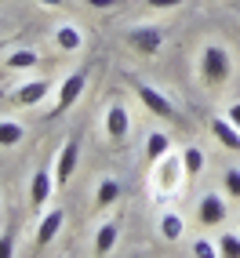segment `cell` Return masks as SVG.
Returning <instances> with one entry per match:
<instances>
[{"instance_id":"15","label":"cell","mask_w":240,"mask_h":258,"mask_svg":"<svg viewBox=\"0 0 240 258\" xmlns=\"http://www.w3.org/2000/svg\"><path fill=\"white\" fill-rule=\"evenodd\" d=\"M4 66L11 73H26V70H33V66H40V51L37 47H15L4 58Z\"/></svg>"},{"instance_id":"5","label":"cell","mask_w":240,"mask_h":258,"mask_svg":"<svg viewBox=\"0 0 240 258\" xmlns=\"http://www.w3.org/2000/svg\"><path fill=\"white\" fill-rule=\"evenodd\" d=\"M139 102H142L153 116H160V120H175V116H178L175 102H171L160 88H153V84H139Z\"/></svg>"},{"instance_id":"13","label":"cell","mask_w":240,"mask_h":258,"mask_svg":"<svg viewBox=\"0 0 240 258\" xmlns=\"http://www.w3.org/2000/svg\"><path fill=\"white\" fill-rule=\"evenodd\" d=\"M120 197H124V185H120L113 175L98 178V185H95V211H109L113 204H120Z\"/></svg>"},{"instance_id":"20","label":"cell","mask_w":240,"mask_h":258,"mask_svg":"<svg viewBox=\"0 0 240 258\" xmlns=\"http://www.w3.org/2000/svg\"><path fill=\"white\" fill-rule=\"evenodd\" d=\"M26 139V127L19 124V120H0V146H4V149H11V146H19Z\"/></svg>"},{"instance_id":"14","label":"cell","mask_w":240,"mask_h":258,"mask_svg":"<svg viewBox=\"0 0 240 258\" xmlns=\"http://www.w3.org/2000/svg\"><path fill=\"white\" fill-rule=\"evenodd\" d=\"M47 95H51V80H26V84H19V91H15V102H19V106H40Z\"/></svg>"},{"instance_id":"3","label":"cell","mask_w":240,"mask_h":258,"mask_svg":"<svg viewBox=\"0 0 240 258\" xmlns=\"http://www.w3.org/2000/svg\"><path fill=\"white\" fill-rule=\"evenodd\" d=\"M84 88H88V70H73L70 77H66V80L58 84L55 106H51V113H47V116H62V113H70V109L77 106V102H80Z\"/></svg>"},{"instance_id":"8","label":"cell","mask_w":240,"mask_h":258,"mask_svg":"<svg viewBox=\"0 0 240 258\" xmlns=\"http://www.w3.org/2000/svg\"><path fill=\"white\" fill-rule=\"evenodd\" d=\"M226 218H229V211H226V200H222V197L208 193V197L197 200V222H200L204 229H215V226H222Z\"/></svg>"},{"instance_id":"17","label":"cell","mask_w":240,"mask_h":258,"mask_svg":"<svg viewBox=\"0 0 240 258\" xmlns=\"http://www.w3.org/2000/svg\"><path fill=\"white\" fill-rule=\"evenodd\" d=\"M160 236L164 240H182L186 236V218L178 211H164L160 215Z\"/></svg>"},{"instance_id":"11","label":"cell","mask_w":240,"mask_h":258,"mask_svg":"<svg viewBox=\"0 0 240 258\" xmlns=\"http://www.w3.org/2000/svg\"><path fill=\"white\" fill-rule=\"evenodd\" d=\"M62 226H66V211H62V208H51V211H44V218L37 222V247L55 244V236L62 233Z\"/></svg>"},{"instance_id":"7","label":"cell","mask_w":240,"mask_h":258,"mask_svg":"<svg viewBox=\"0 0 240 258\" xmlns=\"http://www.w3.org/2000/svg\"><path fill=\"white\" fill-rule=\"evenodd\" d=\"M128 44L139 51V55H160L164 37H160L157 26H131L128 29Z\"/></svg>"},{"instance_id":"6","label":"cell","mask_w":240,"mask_h":258,"mask_svg":"<svg viewBox=\"0 0 240 258\" xmlns=\"http://www.w3.org/2000/svg\"><path fill=\"white\" fill-rule=\"evenodd\" d=\"M77 164H80V139H77V135H70V139L62 142L58 157H55V182H58V185H66V182L73 178Z\"/></svg>"},{"instance_id":"29","label":"cell","mask_w":240,"mask_h":258,"mask_svg":"<svg viewBox=\"0 0 240 258\" xmlns=\"http://www.w3.org/2000/svg\"><path fill=\"white\" fill-rule=\"evenodd\" d=\"M236 229H240V218H236Z\"/></svg>"},{"instance_id":"28","label":"cell","mask_w":240,"mask_h":258,"mask_svg":"<svg viewBox=\"0 0 240 258\" xmlns=\"http://www.w3.org/2000/svg\"><path fill=\"white\" fill-rule=\"evenodd\" d=\"M37 4H44V8H62V0H37Z\"/></svg>"},{"instance_id":"27","label":"cell","mask_w":240,"mask_h":258,"mask_svg":"<svg viewBox=\"0 0 240 258\" xmlns=\"http://www.w3.org/2000/svg\"><path fill=\"white\" fill-rule=\"evenodd\" d=\"M88 4H91V8H116L120 0H88Z\"/></svg>"},{"instance_id":"16","label":"cell","mask_w":240,"mask_h":258,"mask_svg":"<svg viewBox=\"0 0 240 258\" xmlns=\"http://www.w3.org/2000/svg\"><path fill=\"white\" fill-rule=\"evenodd\" d=\"M55 44H58L62 51H80V47H84V37H80V29H77L73 22H62V26L55 29Z\"/></svg>"},{"instance_id":"12","label":"cell","mask_w":240,"mask_h":258,"mask_svg":"<svg viewBox=\"0 0 240 258\" xmlns=\"http://www.w3.org/2000/svg\"><path fill=\"white\" fill-rule=\"evenodd\" d=\"M120 229H124V218H106L102 226L95 229V254H113L116 240H120Z\"/></svg>"},{"instance_id":"19","label":"cell","mask_w":240,"mask_h":258,"mask_svg":"<svg viewBox=\"0 0 240 258\" xmlns=\"http://www.w3.org/2000/svg\"><path fill=\"white\" fill-rule=\"evenodd\" d=\"M182 164H186V175H190V182L204 171V164H208V157H204V149L200 146H186L182 149Z\"/></svg>"},{"instance_id":"18","label":"cell","mask_w":240,"mask_h":258,"mask_svg":"<svg viewBox=\"0 0 240 258\" xmlns=\"http://www.w3.org/2000/svg\"><path fill=\"white\" fill-rule=\"evenodd\" d=\"M164 153H171V135L167 131H149L146 135V157L149 160H160Z\"/></svg>"},{"instance_id":"2","label":"cell","mask_w":240,"mask_h":258,"mask_svg":"<svg viewBox=\"0 0 240 258\" xmlns=\"http://www.w3.org/2000/svg\"><path fill=\"white\" fill-rule=\"evenodd\" d=\"M197 66H200V80L208 84V88H222V84L233 77V55L222 44H208L200 51Z\"/></svg>"},{"instance_id":"26","label":"cell","mask_w":240,"mask_h":258,"mask_svg":"<svg viewBox=\"0 0 240 258\" xmlns=\"http://www.w3.org/2000/svg\"><path fill=\"white\" fill-rule=\"evenodd\" d=\"M226 116H229V120H233V124L240 127V102H233V106L226 109Z\"/></svg>"},{"instance_id":"9","label":"cell","mask_w":240,"mask_h":258,"mask_svg":"<svg viewBox=\"0 0 240 258\" xmlns=\"http://www.w3.org/2000/svg\"><path fill=\"white\" fill-rule=\"evenodd\" d=\"M106 135L113 142H124L131 135V113H128L124 102H113V106L106 109Z\"/></svg>"},{"instance_id":"1","label":"cell","mask_w":240,"mask_h":258,"mask_svg":"<svg viewBox=\"0 0 240 258\" xmlns=\"http://www.w3.org/2000/svg\"><path fill=\"white\" fill-rule=\"evenodd\" d=\"M153 185H157L160 197H175L178 189L190 185V175H186V164H182V153H164L160 160H153Z\"/></svg>"},{"instance_id":"23","label":"cell","mask_w":240,"mask_h":258,"mask_svg":"<svg viewBox=\"0 0 240 258\" xmlns=\"http://www.w3.org/2000/svg\"><path fill=\"white\" fill-rule=\"evenodd\" d=\"M193 254H197V258H215V254H218V244H215V240H197V244H193Z\"/></svg>"},{"instance_id":"21","label":"cell","mask_w":240,"mask_h":258,"mask_svg":"<svg viewBox=\"0 0 240 258\" xmlns=\"http://www.w3.org/2000/svg\"><path fill=\"white\" fill-rule=\"evenodd\" d=\"M215 244H218V254L222 258H240V229H226V233H218L215 236Z\"/></svg>"},{"instance_id":"25","label":"cell","mask_w":240,"mask_h":258,"mask_svg":"<svg viewBox=\"0 0 240 258\" xmlns=\"http://www.w3.org/2000/svg\"><path fill=\"white\" fill-rule=\"evenodd\" d=\"M149 8H157V11H171V8H182L186 0H146Z\"/></svg>"},{"instance_id":"22","label":"cell","mask_w":240,"mask_h":258,"mask_svg":"<svg viewBox=\"0 0 240 258\" xmlns=\"http://www.w3.org/2000/svg\"><path fill=\"white\" fill-rule=\"evenodd\" d=\"M222 185H226V193L240 200V167H229L226 175H222Z\"/></svg>"},{"instance_id":"4","label":"cell","mask_w":240,"mask_h":258,"mask_svg":"<svg viewBox=\"0 0 240 258\" xmlns=\"http://www.w3.org/2000/svg\"><path fill=\"white\" fill-rule=\"evenodd\" d=\"M55 189H58V182H55V164L37 167V171H33V178H29V208L40 211L44 204L51 200V193H55Z\"/></svg>"},{"instance_id":"10","label":"cell","mask_w":240,"mask_h":258,"mask_svg":"<svg viewBox=\"0 0 240 258\" xmlns=\"http://www.w3.org/2000/svg\"><path fill=\"white\" fill-rule=\"evenodd\" d=\"M208 127H211V135H215V142L222 146V149H233V153H240V127L233 124V120L222 113V116H211L208 120Z\"/></svg>"},{"instance_id":"24","label":"cell","mask_w":240,"mask_h":258,"mask_svg":"<svg viewBox=\"0 0 240 258\" xmlns=\"http://www.w3.org/2000/svg\"><path fill=\"white\" fill-rule=\"evenodd\" d=\"M11 254H15V233L4 229L0 233V258H11Z\"/></svg>"}]
</instances>
